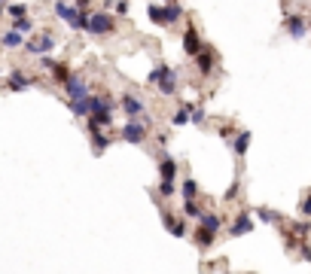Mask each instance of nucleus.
Returning a JSON list of instances; mask_svg holds the SVG:
<instances>
[{"label":"nucleus","mask_w":311,"mask_h":274,"mask_svg":"<svg viewBox=\"0 0 311 274\" xmlns=\"http://www.w3.org/2000/svg\"><path fill=\"white\" fill-rule=\"evenodd\" d=\"M146 79H150V82H156L162 95H177V70H174V67H168V64H159V67H156V70H153Z\"/></svg>","instance_id":"1"},{"label":"nucleus","mask_w":311,"mask_h":274,"mask_svg":"<svg viewBox=\"0 0 311 274\" xmlns=\"http://www.w3.org/2000/svg\"><path fill=\"white\" fill-rule=\"evenodd\" d=\"M55 12H58L70 28H77V31H89V15H91V12H83V9H77V6H67L64 0H58V3H55Z\"/></svg>","instance_id":"2"},{"label":"nucleus","mask_w":311,"mask_h":274,"mask_svg":"<svg viewBox=\"0 0 311 274\" xmlns=\"http://www.w3.org/2000/svg\"><path fill=\"white\" fill-rule=\"evenodd\" d=\"M150 18L156 25H177L183 18V9L177 3H162V6H150Z\"/></svg>","instance_id":"3"},{"label":"nucleus","mask_w":311,"mask_h":274,"mask_svg":"<svg viewBox=\"0 0 311 274\" xmlns=\"http://www.w3.org/2000/svg\"><path fill=\"white\" fill-rule=\"evenodd\" d=\"M110 31H113V15L110 12H91L89 15V34L101 37V34H110Z\"/></svg>","instance_id":"4"},{"label":"nucleus","mask_w":311,"mask_h":274,"mask_svg":"<svg viewBox=\"0 0 311 274\" xmlns=\"http://www.w3.org/2000/svg\"><path fill=\"white\" fill-rule=\"evenodd\" d=\"M119 137L128 143H143L146 140V122H125L119 128Z\"/></svg>","instance_id":"5"},{"label":"nucleus","mask_w":311,"mask_h":274,"mask_svg":"<svg viewBox=\"0 0 311 274\" xmlns=\"http://www.w3.org/2000/svg\"><path fill=\"white\" fill-rule=\"evenodd\" d=\"M64 91H67L70 101H86V98H91V95H89V85H86L83 77H70V79L64 82Z\"/></svg>","instance_id":"6"},{"label":"nucleus","mask_w":311,"mask_h":274,"mask_svg":"<svg viewBox=\"0 0 311 274\" xmlns=\"http://www.w3.org/2000/svg\"><path fill=\"white\" fill-rule=\"evenodd\" d=\"M122 110H125V116L132 119V122H137L143 113H146V107H143V101H137L134 95H122ZM143 122H146V116H143Z\"/></svg>","instance_id":"7"},{"label":"nucleus","mask_w":311,"mask_h":274,"mask_svg":"<svg viewBox=\"0 0 311 274\" xmlns=\"http://www.w3.org/2000/svg\"><path fill=\"white\" fill-rule=\"evenodd\" d=\"M195 67H198L201 77H211L214 67H217V55H214V49H201V52L195 55Z\"/></svg>","instance_id":"8"},{"label":"nucleus","mask_w":311,"mask_h":274,"mask_svg":"<svg viewBox=\"0 0 311 274\" xmlns=\"http://www.w3.org/2000/svg\"><path fill=\"white\" fill-rule=\"evenodd\" d=\"M201 49H205V46H201V37H198V31L189 25L186 31H183V52H186V55H192V58H195V55H198Z\"/></svg>","instance_id":"9"},{"label":"nucleus","mask_w":311,"mask_h":274,"mask_svg":"<svg viewBox=\"0 0 311 274\" xmlns=\"http://www.w3.org/2000/svg\"><path fill=\"white\" fill-rule=\"evenodd\" d=\"M250 232H253V219H250V213H247V210L238 213L235 223H232V229H229V235H232V237H241V235H250Z\"/></svg>","instance_id":"10"},{"label":"nucleus","mask_w":311,"mask_h":274,"mask_svg":"<svg viewBox=\"0 0 311 274\" xmlns=\"http://www.w3.org/2000/svg\"><path fill=\"white\" fill-rule=\"evenodd\" d=\"M25 49L28 52H34V55H46V52H52L55 49V37H40V40H31V43H25Z\"/></svg>","instance_id":"11"},{"label":"nucleus","mask_w":311,"mask_h":274,"mask_svg":"<svg viewBox=\"0 0 311 274\" xmlns=\"http://www.w3.org/2000/svg\"><path fill=\"white\" fill-rule=\"evenodd\" d=\"M159 174H162V183H174L177 161H174L171 156H162V158H159Z\"/></svg>","instance_id":"12"},{"label":"nucleus","mask_w":311,"mask_h":274,"mask_svg":"<svg viewBox=\"0 0 311 274\" xmlns=\"http://www.w3.org/2000/svg\"><path fill=\"white\" fill-rule=\"evenodd\" d=\"M284 28L290 31V37H293V40H302V37H305V22H302L299 15H287Z\"/></svg>","instance_id":"13"},{"label":"nucleus","mask_w":311,"mask_h":274,"mask_svg":"<svg viewBox=\"0 0 311 274\" xmlns=\"http://www.w3.org/2000/svg\"><path fill=\"white\" fill-rule=\"evenodd\" d=\"M192 241L198 244V250H208V247L217 241V235H214V232H208L205 226H198V229H195V235H192Z\"/></svg>","instance_id":"14"},{"label":"nucleus","mask_w":311,"mask_h":274,"mask_svg":"<svg viewBox=\"0 0 311 274\" xmlns=\"http://www.w3.org/2000/svg\"><path fill=\"white\" fill-rule=\"evenodd\" d=\"M70 110H73V116L89 119V116H91V98H86V101H70Z\"/></svg>","instance_id":"15"},{"label":"nucleus","mask_w":311,"mask_h":274,"mask_svg":"<svg viewBox=\"0 0 311 274\" xmlns=\"http://www.w3.org/2000/svg\"><path fill=\"white\" fill-rule=\"evenodd\" d=\"M110 140H113V137H107V134L101 131V128H91V146H95V153L107 150V146H110Z\"/></svg>","instance_id":"16"},{"label":"nucleus","mask_w":311,"mask_h":274,"mask_svg":"<svg viewBox=\"0 0 311 274\" xmlns=\"http://www.w3.org/2000/svg\"><path fill=\"white\" fill-rule=\"evenodd\" d=\"M247 146H250V131H241L235 140H232V150H235V156H244L247 153Z\"/></svg>","instance_id":"17"},{"label":"nucleus","mask_w":311,"mask_h":274,"mask_svg":"<svg viewBox=\"0 0 311 274\" xmlns=\"http://www.w3.org/2000/svg\"><path fill=\"white\" fill-rule=\"evenodd\" d=\"M201 226H205L208 232H220V226H223V219H220V213H205V216H201Z\"/></svg>","instance_id":"18"},{"label":"nucleus","mask_w":311,"mask_h":274,"mask_svg":"<svg viewBox=\"0 0 311 274\" xmlns=\"http://www.w3.org/2000/svg\"><path fill=\"white\" fill-rule=\"evenodd\" d=\"M180 195H183V201H195V195H198V183H195L192 177H189V180H183Z\"/></svg>","instance_id":"19"},{"label":"nucleus","mask_w":311,"mask_h":274,"mask_svg":"<svg viewBox=\"0 0 311 274\" xmlns=\"http://www.w3.org/2000/svg\"><path fill=\"white\" fill-rule=\"evenodd\" d=\"M31 85V77H25L22 70H15L12 77H9V88H15V91H22V88H28Z\"/></svg>","instance_id":"20"},{"label":"nucleus","mask_w":311,"mask_h":274,"mask_svg":"<svg viewBox=\"0 0 311 274\" xmlns=\"http://www.w3.org/2000/svg\"><path fill=\"white\" fill-rule=\"evenodd\" d=\"M3 46H6V49H18V46H25L22 34H18V31H6V34H3Z\"/></svg>","instance_id":"21"},{"label":"nucleus","mask_w":311,"mask_h":274,"mask_svg":"<svg viewBox=\"0 0 311 274\" xmlns=\"http://www.w3.org/2000/svg\"><path fill=\"white\" fill-rule=\"evenodd\" d=\"M183 216H186V219H198V223H201V216H205V213H201V207L195 204V201H186V204H183Z\"/></svg>","instance_id":"22"},{"label":"nucleus","mask_w":311,"mask_h":274,"mask_svg":"<svg viewBox=\"0 0 311 274\" xmlns=\"http://www.w3.org/2000/svg\"><path fill=\"white\" fill-rule=\"evenodd\" d=\"M171 122H174V125H186V122H192V110H189V107L177 110V113L171 116Z\"/></svg>","instance_id":"23"},{"label":"nucleus","mask_w":311,"mask_h":274,"mask_svg":"<svg viewBox=\"0 0 311 274\" xmlns=\"http://www.w3.org/2000/svg\"><path fill=\"white\" fill-rule=\"evenodd\" d=\"M256 216H260L263 223H281V216L274 213V210H268V207H260V210H256Z\"/></svg>","instance_id":"24"},{"label":"nucleus","mask_w":311,"mask_h":274,"mask_svg":"<svg viewBox=\"0 0 311 274\" xmlns=\"http://www.w3.org/2000/svg\"><path fill=\"white\" fill-rule=\"evenodd\" d=\"M52 73H55V79H61V82H67V79L73 77V73H70L64 64H55V67H52Z\"/></svg>","instance_id":"25"},{"label":"nucleus","mask_w":311,"mask_h":274,"mask_svg":"<svg viewBox=\"0 0 311 274\" xmlns=\"http://www.w3.org/2000/svg\"><path fill=\"white\" fill-rule=\"evenodd\" d=\"M177 192V186H174V183H159V195H165V198H171Z\"/></svg>","instance_id":"26"},{"label":"nucleus","mask_w":311,"mask_h":274,"mask_svg":"<svg viewBox=\"0 0 311 274\" xmlns=\"http://www.w3.org/2000/svg\"><path fill=\"white\" fill-rule=\"evenodd\" d=\"M34 25H31V18H18V22H15V31L18 34H25V31H31Z\"/></svg>","instance_id":"27"},{"label":"nucleus","mask_w":311,"mask_h":274,"mask_svg":"<svg viewBox=\"0 0 311 274\" xmlns=\"http://www.w3.org/2000/svg\"><path fill=\"white\" fill-rule=\"evenodd\" d=\"M25 12H28V9H25V6H18V3H15V6H9V15L15 18V22H18V18H25Z\"/></svg>","instance_id":"28"},{"label":"nucleus","mask_w":311,"mask_h":274,"mask_svg":"<svg viewBox=\"0 0 311 274\" xmlns=\"http://www.w3.org/2000/svg\"><path fill=\"white\" fill-rule=\"evenodd\" d=\"M192 122H195V125L205 122V110H201V107H195V110H192Z\"/></svg>","instance_id":"29"},{"label":"nucleus","mask_w":311,"mask_h":274,"mask_svg":"<svg viewBox=\"0 0 311 274\" xmlns=\"http://www.w3.org/2000/svg\"><path fill=\"white\" fill-rule=\"evenodd\" d=\"M171 232H174V237H183V235H186V226H183V223H174Z\"/></svg>","instance_id":"30"},{"label":"nucleus","mask_w":311,"mask_h":274,"mask_svg":"<svg viewBox=\"0 0 311 274\" xmlns=\"http://www.w3.org/2000/svg\"><path fill=\"white\" fill-rule=\"evenodd\" d=\"M299 210H302V216H311V195L302 201V207H299Z\"/></svg>","instance_id":"31"},{"label":"nucleus","mask_w":311,"mask_h":274,"mask_svg":"<svg viewBox=\"0 0 311 274\" xmlns=\"http://www.w3.org/2000/svg\"><path fill=\"white\" fill-rule=\"evenodd\" d=\"M116 12H119V15H125V12H128V3H125V0H119V3H116Z\"/></svg>","instance_id":"32"},{"label":"nucleus","mask_w":311,"mask_h":274,"mask_svg":"<svg viewBox=\"0 0 311 274\" xmlns=\"http://www.w3.org/2000/svg\"><path fill=\"white\" fill-rule=\"evenodd\" d=\"M89 3H91V0H77L73 6H77V9H83V6H89Z\"/></svg>","instance_id":"33"},{"label":"nucleus","mask_w":311,"mask_h":274,"mask_svg":"<svg viewBox=\"0 0 311 274\" xmlns=\"http://www.w3.org/2000/svg\"><path fill=\"white\" fill-rule=\"evenodd\" d=\"M162 3H177V0H162Z\"/></svg>","instance_id":"34"},{"label":"nucleus","mask_w":311,"mask_h":274,"mask_svg":"<svg viewBox=\"0 0 311 274\" xmlns=\"http://www.w3.org/2000/svg\"><path fill=\"white\" fill-rule=\"evenodd\" d=\"M0 15H3V6H0Z\"/></svg>","instance_id":"35"}]
</instances>
